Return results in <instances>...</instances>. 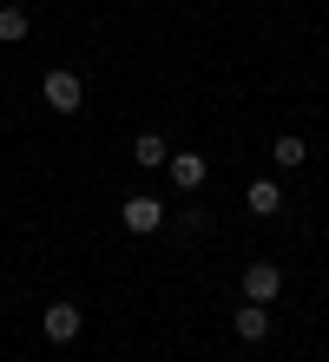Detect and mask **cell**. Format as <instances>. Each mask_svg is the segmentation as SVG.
<instances>
[{
  "instance_id": "cell-3",
  "label": "cell",
  "mask_w": 329,
  "mask_h": 362,
  "mask_svg": "<svg viewBox=\"0 0 329 362\" xmlns=\"http://www.w3.org/2000/svg\"><path fill=\"white\" fill-rule=\"evenodd\" d=\"M283 296V270L277 264H244V303H277Z\"/></svg>"
},
{
  "instance_id": "cell-5",
  "label": "cell",
  "mask_w": 329,
  "mask_h": 362,
  "mask_svg": "<svg viewBox=\"0 0 329 362\" xmlns=\"http://www.w3.org/2000/svg\"><path fill=\"white\" fill-rule=\"evenodd\" d=\"M231 329L244 336V343H263V336L277 329V316H270V303H244V310L231 316Z\"/></svg>"
},
{
  "instance_id": "cell-6",
  "label": "cell",
  "mask_w": 329,
  "mask_h": 362,
  "mask_svg": "<svg viewBox=\"0 0 329 362\" xmlns=\"http://www.w3.org/2000/svg\"><path fill=\"white\" fill-rule=\"evenodd\" d=\"M165 172H171V185H178V191H197L211 165H204V152H171V165H165Z\"/></svg>"
},
{
  "instance_id": "cell-9",
  "label": "cell",
  "mask_w": 329,
  "mask_h": 362,
  "mask_svg": "<svg viewBox=\"0 0 329 362\" xmlns=\"http://www.w3.org/2000/svg\"><path fill=\"white\" fill-rule=\"evenodd\" d=\"M244 204L257 211V218H277V211H283V191H277V178H257V185L244 191Z\"/></svg>"
},
{
  "instance_id": "cell-8",
  "label": "cell",
  "mask_w": 329,
  "mask_h": 362,
  "mask_svg": "<svg viewBox=\"0 0 329 362\" xmlns=\"http://www.w3.org/2000/svg\"><path fill=\"white\" fill-rule=\"evenodd\" d=\"M27 7H20V0H0V47H20V40H27Z\"/></svg>"
},
{
  "instance_id": "cell-7",
  "label": "cell",
  "mask_w": 329,
  "mask_h": 362,
  "mask_svg": "<svg viewBox=\"0 0 329 362\" xmlns=\"http://www.w3.org/2000/svg\"><path fill=\"white\" fill-rule=\"evenodd\" d=\"M132 165H139V172H165V165H171V145L158 132H145L139 145H132Z\"/></svg>"
},
{
  "instance_id": "cell-2",
  "label": "cell",
  "mask_w": 329,
  "mask_h": 362,
  "mask_svg": "<svg viewBox=\"0 0 329 362\" xmlns=\"http://www.w3.org/2000/svg\"><path fill=\"white\" fill-rule=\"evenodd\" d=\"M119 224L132 230V238H151V230L165 224V204H158V198H145V191H139V198H125V204H119Z\"/></svg>"
},
{
  "instance_id": "cell-1",
  "label": "cell",
  "mask_w": 329,
  "mask_h": 362,
  "mask_svg": "<svg viewBox=\"0 0 329 362\" xmlns=\"http://www.w3.org/2000/svg\"><path fill=\"white\" fill-rule=\"evenodd\" d=\"M40 93H47V105L59 119H73L79 112V99H86V86H79V73H66V66H53L47 79H40Z\"/></svg>"
},
{
  "instance_id": "cell-4",
  "label": "cell",
  "mask_w": 329,
  "mask_h": 362,
  "mask_svg": "<svg viewBox=\"0 0 329 362\" xmlns=\"http://www.w3.org/2000/svg\"><path fill=\"white\" fill-rule=\"evenodd\" d=\"M79 303H47V316H40V329H47V343H73L79 336Z\"/></svg>"
},
{
  "instance_id": "cell-10",
  "label": "cell",
  "mask_w": 329,
  "mask_h": 362,
  "mask_svg": "<svg viewBox=\"0 0 329 362\" xmlns=\"http://www.w3.org/2000/svg\"><path fill=\"white\" fill-rule=\"evenodd\" d=\"M270 158L283 165V172H296V165H303V158H310V152H303V139H296V132H283V139L270 145Z\"/></svg>"
}]
</instances>
